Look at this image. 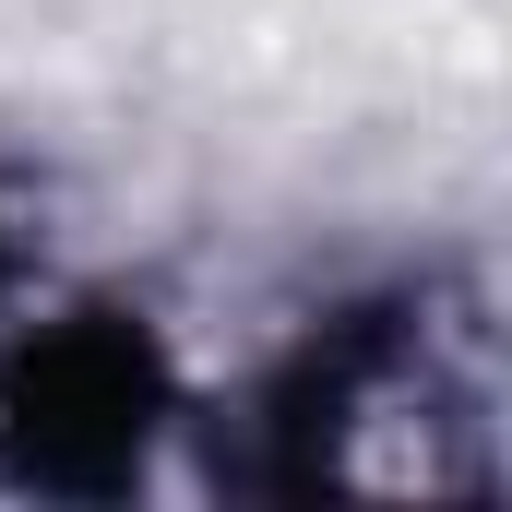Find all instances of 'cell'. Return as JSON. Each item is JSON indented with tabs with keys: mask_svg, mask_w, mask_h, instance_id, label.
<instances>
[{
	"mask_svg": "<svg viewBox=\"0 0 512 512\" xmlns=\"http://www.w3.org/2000/svg\"><path fill=\"white\" fill-rule=\"evenodd\" d=\"M251 429V489H489V358L441 310H370L262 393Z\"/></svg>",
	"mask_w": 512,
	"mask_h": 512,
	"instance_id": "cell-1",
	"label": "cell"
},
{
	"mask_svg": "<svg viewBox=\"0 0 512 512\" xmlns=\"http://www.w3.org/2000/svg\"><path fill=\"white\" fill-rule=\"evenodd\" d=\"M167 429V358L120 310H72L0 358V465L60 501H108Z\"/></svg>",
	"mask_w": 512,
	"mask_h": 512,
	"instance_id": "cell-2",
	"label": "cell"
}]
</instances>
